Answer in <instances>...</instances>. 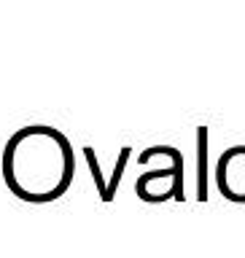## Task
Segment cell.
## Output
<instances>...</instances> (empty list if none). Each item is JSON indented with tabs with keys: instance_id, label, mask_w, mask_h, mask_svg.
Masks as SVG:
<instances>
[{
	"instance_id": "obj_1",
	"label": "cell",
	"mask_w": 245,
	"mask_h": 258,
	"mask_svg": "<svg viewBox=\"0 0 245 258\" xmlns=\"http://www.w3.org/2000/svg\"><path fill=\"white\" fill-rule=\"evenodd\" d=\"M6 188L30 205H46L68 194L76 177V151L48 124L22 126L6 140L0 159Z\"/></svg>"
},
{
	"instance_id": "obj_2",
	"label": "cell",
	"mask_w": 245,
	"mask_h": 258,
	"mask_svg": "<svg viewBox=\"0 0 245 258\" xmlns=\"http://www.w3.org/2000/svg\"><path fill=\"white\" fill-rule=\"evenodd\" d=\"M135 194L143 202H149V205H159V202H167V199L183 202L186 199V194H183V153L173 148L167 164L143 172L135 180Z\"/></svg>"
},
{
	"instance_id": "obj_3",
	"label": "cell",
	"mask_w": 245,
	"mask_h": 258,
	"mask_svg": "<svg viewBox=\"0 0 245 258\" xmlns=\"http://www.w3.org/2000/svg\"><path fill=\"white\" fill-rule=\"evenodd\" d=\"M216 185L221 197L234 205H245V145L226 148L216 161Z\"/></svg>"
},
{
	"instance_id": "obj_4",
	"label": "cell",
	"mask_w": 245,
	"mask_h": 258,
	"mask_svg": "<svg viewBox=\"0 0 245 258\" xmlns=\"http://www.w3.org/2000/svg\"><path fill=\"white\" fill-rule=\"evenodd\" d=\"M197 199L208 202V126H197Z\"/></svg>"
},
{
	"instance_id": "obj_5",
	"label": "cell",
	"mask_w": 245,
	"mask_h": 258,
	"mask_svg": "<svg viewBox=\"0 0 245 258\" xmlns=\"http://www.w3.org/2000/svg\"><path fill=\"white\" fill-rule=\"evenodd\" d=\"M129 159H132V148H129V145H124V148L119 151L116 164H113V172H111V180H108V191H105V202H113V197H116L119 183H121V177H124V169H127V164H129Z\"/></svg>"
},
{
	"instance_id": "obj_6",
	"label": "cell",
	"mask_w": 245,
	"mask_h": 258,
	"mask_svg": "<svg viewBox=\"0 0 245 258\" xmlns=\"http://www.w3.org/2000/svg\"><path fill=\"white\" fill-rule=\"evenodd\" d=\"M84 159H86V167H89V172H92V180H94V188H97V197H100L105 202V191H108V180H105V175H103V167H100V161H97V153L92 145H84Z\"/></svg>"
}]
</instances>
